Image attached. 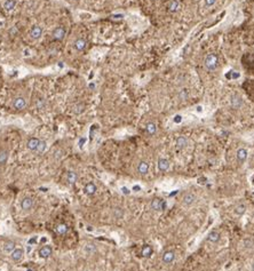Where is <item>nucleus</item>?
Returning a JSON list of instances; mask_svg holds the SVG:
<instances>
[{
  "mask_svg": "<svg viewBox=\"0 0 254 271\" xmlns=\"http://www.w3.org/2000/svg\"><path fill=\"white\" fill-rule=\"evenodd\" d=\"M187 144H188V141H187V138L184 136H180L176 140V146H178V149H183Z\"/></svg>",
  "mask_w": 254,
  "mask_h": 271,
  "instance_id": "22",
  "label": "nucleus"
},
{
  "mask_svg": "<svg viewBox=\"0 0 254 271\" xmlns=\"http://www.w3.org/2000/svg\"><path fill=\"white\" fill-rule=\"evenodd\" d=\"M65 28L63 26H57L55 28V30L53 31V38L55 40H62L64 37H65Z\"/></svg>",
  "mask_w": 254,
  "mask_h": 271,
  "instance_id": "4",
  "label": "nucleus"
},
{
  "mask_svg": "<svg viewBox=\"0 0 254 271\" xmlns=\"http://www.w3.org/2000/svg\"><path fill=\"white\" fill-rule=\"evenodd\" d=\"M246 158H247V151L245 149H243V148L239 149L237 151V159H238V161L239 163H244L246 160Z\"/></svg>",
  "mask_w": 254,
  "mask_h": 271,
  "instance_id": "18",
  "label": "nucleus"
},
{
  "mask_svg": "<svg viewBox=\"0 0 254 271\" xmlns=\"http://www.w3.org/2000/svg\"><path fill=\"white\" fill-rule=\"evenodd\" d=\"M181 120H182V117H181V116H175V118H174V121H175L176 124L181 123Z\"/></svg>",
  "mask_w": 254,
  "mask_h": 271,
  "instance_id": "35",
  "label": "nucleus"
},
{
  "mask_svg": "<svg viewBox=\"0 0 254 271\" xmlns=\"http://www.w3.org/2000/svg\"><path fill=\"white\" fill-rule=\"evenodd\" d=\"M28 271H33V270H31V269H28Z\"/></svg>",
  "mask_w": 254,
  "mask_h": 271,
  "instance_id": "46",
  "label": "nucleus"
},
{
  "mask_svg": "<svg viewBox=\"0 0 254 271\" xmlns=\"http://www.w3.org/2000/svg\"><path fill=\"white\" fill-rule=\"evenodd\" d=\"M46 146H47L46 142H45V141H40L39 144H38V146H37V149H36V153H38V155L42 153V152L46 150Z\"/></svg>",
  "mask_w": 254,
  "mask_h": 271,
  "instance_id": "26",
  "label": "nucleus"
},
{
  "mask_svg": "<svg viewBox=\"0 0 254 271\" xmlns=\"http://www.w3.org/2000/svg\"><path fill=\"white\" fill-rule=\"evenodd\" d=\"M85 142H86V138H85V137H83V138H80V140H79V146H83V145H84Z\"/></svg>",
  "mask_w": 254,
  "mask_h": 271,
  "instance_id": "38",
  "label": "nucleus"
},
{
  "mask_svg": "<svg viewBox=\"0 0 254 271\" xmlns=\"http://www.w3.org/2000/svg\"><path fill=\"white\" fill-rule=\"evenodd\" d=\"M8 159V152L6 150H1L0 151V164H5Z\"/></svg>",
  "mask_w": 254,
  "mask_h": 271,
  "instance_id": "28",
  "label": "nucleus"
},
{
  "mask_svg": "<svg viewBox=\"0 0 254 271\" xmlns=\"http://www.w3.org/2000/svg\"><path fill=\"white\" fill-rule=\"evenodd\" d=\"M216 0H205V5L206 6H213L215 4Z\"/></svg>",
  "mask_w": 254,
  "mask_h": 271,
  "instance_id": "34",
  "label": "nucleus"
},
{
  "mask_svg": "<svg viewBox=\"0 0 254 271\" xmlns=\"http://www.w3.org/2000/svg\"><path fill=\"white\" fill-rule=\"evenodd\" d=\"M36 106H37V109L42 110V109L46 106V102H45V100H44V98H38V100L36 101Z\"/></svg>",
  "mask_w": 254,
  "mask_h": 271,
  "instance_id": "30",
  "label": "nucleus"
},
{
  "mask_svg": "<svg viewBox=\"0 0 254 271\" xmlns=\"http://www.w3.org/2000/svg\"><path fill=\"white\" fill-rule=\"evenodd\" d=\"M86 46H87V42H86V40L83 39V38H78V39L73 42L74 49L78 51V52H83L85 48H86Z\"/></svg>",
  "mask_w": 254,
  "mask_h": 271,
  "instance_id": "7",
  "label": "nucleus"
},
{
  "mask_svg": "<svg viewBox=\"0 0 254 271\" xmlns=\"http://www.w3.org/2000/svg\"><path fill=\"white\" fill-rule=\"evenodd\" d=\"M24 255V250L22 248H15L11 252V260L14 262H20Z\"/></svg>",
  "mask_w": 254,
  "mask_h": 271,
  "instance_id": "8",
  "label": "nucleus"
},
{
  "mask_svg": "<svg viewBox=\"0 0 254 271\" xmlns=\"http://www.w3.org/2000/svg\"><path fill=\"white\" fill-rule=\"evenodd\" d=\"M68 230H69V228H68L66 224H60V225H57V228H56L57 233L61 235V236H64V235L68 232Z\"/></svg>",
  "mask_w": 254,
  "mask_h": 271,
  "instance_id": "25",
  "label": "nucleus"
},
{
  "mask_svg": "<svg viewBox=\"0 0 254 271\" xmlns=\"http://www.w3.org/2000/svg\"><path fill=\"white\" fill-rule=\"evenodd\" d=\"M156 131H157V127H156V125L153 123H149L148 125H147V133H148L149 135H153L156 133Z\"/></svg>",
  "mask_w": 254,
  "mask_h": 271,
  "instance_id": "27",
  "label": "nucleus"
},
{
  "mask_svg": "<svg viewBox=\"0 0 254 271\" xmlns=\"http://www.w3.org/2000/svg\"><path fill=\"white\" fill-rule=\"evenodd\" d=\"M95 246L93 245V244H87L86 245V247H85V250L88 253V254H92V253H94L95 252Z\"/></svg>",
  "mask_w": 254,
  "mask_h": 271,
  "instance_id": "32",
  "label": "nucleus"
},
{
  "mask_svg": "<svg viewBox=\"0 0 254 271\" xmlns=\"http://www.w3.org/2000/svg\"><path fill=\"white\" fill-rule=\"evenodd\" d=\"M84 108H85L84 104L79 103L78 105H76V106H74V112H76V113H81V112L84 111Z\"/></svg>",
  "mask_w": 254,
  "mask_h": 271,
  "instance_id": "33",
  "label": "nucleus"
},
{
  "mask_svg": "<svg viewBox=\"0 0 254 271\" xmlns=\"http://www.w3.org/2000/svg\"><path fill=\"white\" fill-rule=\"evenodd\" d=\"M220 238H221V236H220V233L218 231H211L208 233V236H207V240L211 241V242H214V244L218 242L220 240Z\"/></svg>",
  "mask_w": 254,
  "mask_h": 271,
  "instance_id": "14",
  "label": "nucleus"
},
{
  "mask_svg": "<svg viewBox=\"0 0 254 271\" xmlns=\"http://www.w3.org/2000/svg\"><path fill=\"white\" fill-rule=\"evenodd\" d=\"M218 63H219V58H218V55L216 54H208L205 58V66L208 69V70H214L216 69L218 66Z\"/></svg>",
  "mask_w": 254,
  "mask_h": 271,
  "instance_id": "1",
  "label": "nucleus"
},
{
  "mask_svg": "<svg viewBox=\"0 0 254 271\" xmlns=\"http://www.w3.org/2000/svg\"><path fill=\"white\" fill-rule=\"evenodd\" d=\"M52 253H53V250H52V247L48 246V245L42 246L41 248L39 250V255H40V257H42V259L49 257V256L52 255Z\"/></svg>",
  "mask_w": 254,
  "mask_h": 271,
  "instance_id": "6",
  "label": "nucleus"
},
{
  "mask_svg": "<svg viewBox=\"0 0 254 271\" xmlns=\"http://www.w3.org/2000/svg\"><path fill=\"white\" fill-rule=\"evenodd\" d=\"M188 96H189V93H188V91L187 89H182L180 93H179V95H178V97H179V100H187L188 98Z\"/></svg>",
  "mask_w": 254,
  "mask_h": 271,
  "instance_id": "31",
  "label": "nucleus"
},
{
  "mask_svg": "<svg viewBox=\"0 0 254 271\" xmlns=\"http://www.w3.org/2000/svg\"><path fill=\"white\" fill-rule=\"evenodd\" d=\"M176 193H178V191H174V192H172L169 196H174V195H176Z\"/></svg>",
  "mask_w": 254,
  "mask_h": 271,
  "instance_id": "44",
  "label": "nucleus"
},
{
  "mask_svg": "<svg viewBox=\"0 0 254 271\" xmlns=\"http://www.w3.org/2000/svg\"><path fill=\"white\" fill-rule=\"evenodd\" d=\"M174 259H175V254H174V252H172V250L165 252L164 255H163V262L166 263V264L172 263V262L174 261Z\"/></svg>",
  "mask_w": 254,
  "mask_h": 271,
  "instance_id": "9",
  "label": "nucleus"
},
{
  "mask_svg": "<svg viewBox=\"0 0 254 271\" xmlns=\"http://www.w3.org/2000/svg\"><path fill=\"white\" fill-rule=\"evenodd\" d=\"M15 32H16V28H13L11 30V33H15Z\"/></svg>",
  "mask_w": 254,
  "mask_h": 271,
  "instance_id": "43",
  "label": "nucleus"
},
{
  "mask_svg": "<svg viewBox=\"0 0 254 271\" xmlns=\"http://www.w3.org/2000/svg\"><path fill=\"white\" fill-rule=\"evenodd\" d=\"M121 191H123V193H125V195H129V193H131V191H129L126 187H123V188H121Z\"/></svg>",
  "mask_w": 254,
  "mask_h": 271,
  "instance_id": "36",
  "label": "nucleus"
},
{
  "mask_svg": "<svg viewBox=\"0 0 254 271\" xmlns=\"http://www.w3.org/2000/svg\"><path fill=\"white\" fill-rule=\"evenodd\" d=\"M25 105H26V101H25V98H24L23 96H17V97H15V98L13 100V106H14V109H16V110H22V109H24Z\"/></svg>",
  "mask_w": 254,
  "mask_h": 271,
  "instance_id": "3",
  "label": "nucleus"
},
{
  "mask_svg": "<svg viewBox=\"0 0 254 271\" xmlns=\"http://www.w3.org/2000/svg\"><path fill=\"white\" fill-rule=\"evenodd\" d=\"M14 250H15V242L14 241H7L5 244V246H4V250L6 253H11Z\"/></svg>",
  "mask_w": 254,
  "mask_h": 271,
  "instance_id": "24",
  "label": "nucleus"
},
{
  "mask_svg": "<svg viewBox=\"0 0 254 271\" xmlns=\"http://www.w3.org/2000/svg\"><path fill=\"white\" fill-rule=\"evenodd\" d=\"M39 142H40L39 138L31 137V138L28 141V143H26V148H28L29 150H31V151H36V149H37V146L39 144Z\"/></svg>",
  "mask_w": 254,
  "mask_h": 271,
  "instance_id": "10",
  "label": "nucleus"
},
{
  "mask_svg": "<svg viewBox=\"0 0 254 271\" xmlns=\"http://www.w3.org/2000/svg\"><path fill=\"white\" fill-rule=\"evenodd\" d=\"M84 191H85V193H86V195H88V196H93V195L96 192V185L93 183V182H89V183H87V184L85 185Z\"/></svg>",
  "mask_w": 254,
  "mask_h": 271,
  "instance_id": "11",
  "label": "nucleus"
},
{
  "mask_svg": "<svg viewBox=\"0 0 254 271\" xmlns=\"http://www.w3.org/2000/svg\"><path fill=\"white\" fill-rule=\"evenodd\" d=\"M112 17H113V19H117V20H118V19H123V17H124V15L119 14V15H113Z\"/></svg>",
  "mask_w": 254,
  "mask_h": 271,
  "instance_id": "39",
  "label": "nucleus"
},
{
  "mask_svg": "<svg viewBox=\"0 0 254 271\" xmlns=\"http://www.w3.org/2000/svg\"><path fill=\"white\" fill-rule=\"evenodd\" d=\"M141 190V188L138 187V185H135V187H133V191H140Z\"/></svg>",
  "mask_w": 254,
  "mask_h": 271,
  "instance_id": "40",
  "label": "nucleus"
},
{
  "mask_svg": "<svg viewBox=\"0 0 254 271\" xmlns=\"http://www.w3.org/2000/svg\"><path fill=\"white\" fill-rule=\"evenodd\" d=\"M252 271H254V264H253V267H252Z\"/></svg>",
  "mask_w": 254,
  "mask_h": 271,
  "instance_id": "45",
  "label": "nucleus"
},
{
  "mask_svg": "<svg viewBox=\"0 0 254 271\" xmlns=\"http://www.w3.org/2000/svg\"><path fill=\"white\" fill-rule=\"evenodd\" d=\"M151 209L153 210H163V209L166 208V203L161 199L155 198L152 201H151V205H150Z\"/></svg>",
  "mask_w": 254,
  "mask_h": 271,
  "instance_id": "2",
  "label": "nucleus"
},
{
  "mask_svg": "<svg viewBox=\"0 0 254 271\" xmlns=\"http://www.w3.org/2000/svg\"><path fill=\"white\" fill-rule=\"evenodd\" d=\"M77 174L74 173V172H72V170H70V172H68V175H66V180H68V182L70 183V184H74L76 183V181H77Z\"/></svg>",
  "mask_w": 254,
  "mask_h": 271,
  "instance_id": "23",
  "label": "nucleus"
},
{
  "mask_svg": "<svg viewBox=\"0 0 254 271\" xmlns=\"http://www.w3.org/2000/svg\"><path fill=\"white\" fill-rule=\"evenodd\" d=\"M29 242V245H32V244H34V242H37V237H32L31 239L28 241Z\"/></svg>",
  "mask_w": 254,
  "mask_h": 271,
  "instance_id": "37",
  "label": "nucleus"
},
{
  "mask_svg": "<svg viewBox=\"0 0 254 271\" xmlns=\"http://www.w3.org/2000/svg\"><path fill=\"white\" fill-rule=\"evenodd\" d=\"M149 170V164L147 161H141L138 166V172L140 174H147Z\"/></svg>",
  "mask_w": 254,
  "mask_h": 271,
  "instance_id": "17",
  "label": "nucleus"
},
{
  "mask_svg": "<svg viewBox=\"0 0 254 271\" xmlns=\"http://www.w3.org/2000/svg\"><path fill=\"white\" fill-rule=\"evenodd\" d=\"M245 209H246V207H245V205H238L236 208H235V213L237 214V215H243L244 213H245Z\"/></svg>",
  "mask_w": 254,
  "mask_h": 271,
  "instance_id": "29",
  "label": "nucleus"
},
{
  "mask_svg": "<svg viewBox=\"0 0 254 271\" xmlns=\"http://www.w3.org/2000/svg\"><path fill=\"white\" fill-rule=\"evenodd\" d=\"M238 77H239L238 73H233V78H238Z\"/></svg>",
  "mask_w": 254,
  "mask_h": 271,
  "instance_id": "42",
  "label": "nucleus"
},
{
  "mask_svg": "<svg viewBox=\"0 0 254 271\" xmlns=\"http://www.w3.org/2000/svg\"><path fill=\"white\" fill-rule=\"evenodd\" d=\"M195 200H196V196L193 193H188L183 197V204L186 206H190L195 203Z\"/></svg>",
  "mask_w": 254,
  "mask_h": 271,
  "instance_id": "13",
  "label": "nucleus"
},
{
  "mask_svg": "<svg viewBox=\"0 0 254 271\" xmlns=\"http://www.w3.org/2000/svg\"><path fill=\"white\" fill-rule=\"evenodd\" d=\"M242 104H243V101L240 100V97L237 96V95H233V97H231V105H233L235 109H238V108L242 106Z\"/></svg>",
  "mask_w": 254,
  "mask_h": 271,
  "instance_id": "19",
  "label": "nucleus"
},
{
  "mask_svg": "<svg viewBox=\"0 0 254 271\" xmlns=\"http://www.w3.org/2000/svg\"><path fill=\"white\" fill-rule=\"evenodd\" d=\"M16 6V0H6L4 4V8L7 11H11L15 8Z\"/></svg>",
  "mask_w": 254,
  "mask_h": 271,
  "instance_id": "20",
  "label": "nucleus"
},
{
  "mask_svg": "<svg viewBox=\"0 0 254 271\" xmlns=\"http://www.w3.org/2000/svg\"><path fill=\"white\" fill-rule=\"evenodd\" d=\"M21 206L22 208L24 209V210H28V209H31V207L33 206V200H32L31 198H24L23 200H22L21 203Z\"/></svg>",
  "mask_w": 254,
  "mask_h": 271,
  "instance_id": "16",
  "label": "nucleus"
},
{
  "mask_svg": "<svg viewBox=\"0 0 254 271\" xmlns=\"http://www.w3.org/2000/svg\"><path fill=\"white\" fill-rule=\"evenodd\" d=\"M41 34H42V28L39 26V25H34L31 29V31H30V36H31L32 39H34V40L39 39L41 37Z\"/></svg>",
  "mask_w": 254,
  "mask_h": 271,
  "instance_id": "5",
  "label": "nucleus"
},
{
  "mask_svg": "<svg viewBox=\"0 0 254 271\" xmlns=\"http://www.w3.org/2000/svg\"><path fill=\"white\" fill-rule=\"evenodd\" d=\"M1 24H2V23H1V22H0V25H1Z\"/></svg>",
  "mask_w": 254,
  "mask_h": 271,
  "instance_id": "47",
  "label": "nucleus"
},
{
  "mask_svg": "<svg viewBox=\"0 0 254 271\" xmlns=\"http://www.w3.org/2000/svg\"><path fill=\"white\" fill-rule=\"evenodd\" d=\"M89 88L94 89V88H95V85H94V83H89Z\"/></svg>",
  "mask_w": 254,
  "mask_h": 271,
  "instance_id": "41",
  "label": "nucleus"
},
{
  "mask_svg": "<svg viewBox=\"0 0 254 271\" xmlns=\"http://www.w3.org/2000/svg\"><path fill=\"white\" fill-rule=\"evenodd\" d=\"M180 8V5L176 0H171L168 2V6H167V9H168L169 13H175V11H179Z\"/></svg>",
  "mask_w": 254,
  "mask_h": 271,
  "instance_id": "15",
  "label": "nucleus"
},
{
  "mask_svg": "<svg viewBox=\"0 0 254 271\" xmlns=\"http://www.w3.org/2000/svg\"><path fill=\"white\" fill-rule=\"evenodd\" d=\"M151 254H152V247L149 246V245L143 246V248L141 250V255H142L143 257H150Z\"/></svg>",
  "mask_w": 254,
  "mask_h": 271,
  "instance_id": "21",
  "label": "nucleus"
},
{
  "mask_svg": "<svg viewBox=\"0 0 254 271\" xmlns=\"http://www.w3.org/2000/svg\"><path fill=\"white\" fill-rule=\"evenodd\" d=\"M168 168H169V161L167 160V159H165V158H161V159H159V161H158V169L160 170V172H166Z\"/></svg>",
  "mask_w": 254,
  "mask_h": 271,
  "instance_id": "12",
  "label": "nucleus"
}]
</instances>
